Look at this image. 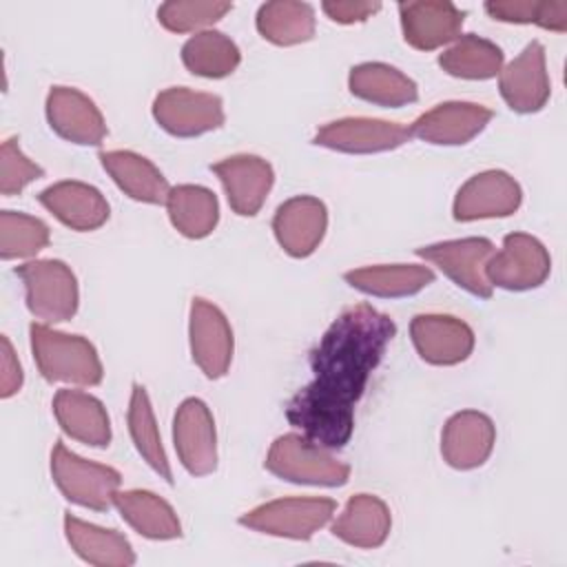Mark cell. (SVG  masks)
I'll use <instances>...</instances> for the list:
<instances>
[{"mask_svg": "<svg viewBox=\"0 0 567 567\" xmlns=\"http://www.w3.org/2000/svg\"><path fill=\"white\" fill-rule=\"evenodd\" d=\"M120 516L142 536L153 540H171L182 536V525L173 507L153 492L126 489L115 494L113 503Z\"/></svg>", "mask_w": 567, "mask_h": 567, "instance_id": "cell-28", "label": "cell"}, {"mask_svg": "<svg viewBox=\"0 0 567 567\" xmlns=\"http://www.w3.org/2000/svg\"><path fill=\"white\" fill-rule=\"evenodd\" d=\"M348 86L352 95L390 109L412 104L419 97L416 82L383 62H363L352 66Z\"/></svg>", "mask_w": 567, "mask_h": 567, "instance_id": "cell-26", "label": "cell"}, {"mask_svg": "<svg viewBox=\"0 0 567 567\" xmlns=\"http://www.w3.org/2000/svg\"><path fill=\"white\" fill-rule=\"evenodd\" d=\"M100 162L111 179L131 197L144 204H166L171 186L159 168L133 151H102Z\"/></svg>", "mask_w": 567, "mask_h": 567, "instance_id": "cell-25", "label": "cell"}, {"mask_svg": "<svg viewBox=\"0 0 567 567\" xmlns=\"http://www.w3.org/2000/svg\"><path fill=\"white\" fill-rule=\"evenodd\" d=\"M257 31L279 47L308 42L315 35V11L308 2H266L257 11Z\"/></svg>", "mask_w": 567, "mask_h": 567, "instance_id": "cell-31", "label": "cell"}, {"mask_svg": "<svg viewBox=\"0 0 567 567\" xmlns=\"http://www.w3.org/2000/svg\"><path fill=\"white\" fill-rule=\"evenodd\" d=\"M392 527V516L388 505L372 494H354L343 512L332 523V534L361 549H374L385 543Z\"/></svg>", "mask_w": 567, "mask_h": 567, "instance_id": "cell-24", "label": "cell"}, {"mask_svg": "<svg viewBox=\"0 0 567 567\" xmlns=\"http://www.w3.org/2000/svg\"><path fill=\"white\" fill-rule=\"evenodd\" d=\"M485 11L501 22L538 24L558 33L567 29V2L563 0H489Z\"/></svg>", "mask_w": 567, "mask_h": 567, "instance_id": "cell-35", "label": "cell"}, {"mask_svg": "<svg viewBox=\"0 0 567 567\" xmlns=\"http://www.w3.org/2000/svg\"><path fill=\"white\" fill-rule=\"evenodd\" d=\"M182 62L190 73L217 80L230 75L239 66L241 53L228 35L206 29L186 40L182 47Z\"/></svg>", "mask_w": 567, "mask_h": 567, "instance_id": "cell-33", "label": "cell"}, {"mask_svg": "<svg viewBox=\"0 0 567 567\" xmlns=\"http://www.w3.org/2000/svg\"><path fill=\"white\" fill-rule=\"evenodd\" d=\"M346 281L372 297L396 299L421 292L434 281V272L419 264H392V266H365L343 275Z\"/></svg>", "mask_w": 567, "mask_h": 567, "instance_id": "cell-29", "label": "cell"}, {"mask_svg": "<svg viewBox=\"0 0 567 567\" xmlns=\"http://www.w3.org/2000/svg\"><path fill=\"white\" fill-rule=\"evenodd\" d=\"M403 38L419 51H434L461 35L465 11L443 0H419L399 4Z\"/></svg>", "mask_w": 567, "mask_h": 567, "instance_id": "cell-19", "label": "cell"}, {"mask_svg": "<svg viewBox=\"0 0 567 567\" xmlns=\"http://www.w3.org/2000/svg\"><path fill=\"white\" fill-rule=\"evenodd\" d=\"M210 171L219 177L230 208L241 217L259 213L275 182L272 166L257 155H233L210 164Z\"/></svg>", "mask_w": 567, "mask_h": 567, "instance_id": "cell-18", "label": "cell"}, {"mask_svg": "<svg viewBox=\"0 0 567 567\" xmlns=\"http://www.w3.org/2000/svg\"><path fill=\"white\" fill-rule=\"evenodd\" d=\"M190 354L193 361L208 379H219L228 372L233 361V330L224 312L202 299L195 297L190 303Z\"/></svg>", "mask_w": 567, "mask_h": 567, "instance_id": "cell-11", "label": "cell"}, {"mask_svg": "<svg viewBox=\"0 0 567 567\" xmlns=\"http://www.w3.org/2000/svg\"><path fill=\"white\" fill-rule=\"evenodd\" d=\"M498 89L507 106L516 113H536L547 104L551 84L545 66V49L538 40H532L501 69Z\"/></svg>", "mask_w": 567, "mask_h": 567, "instance_id": "cell-14", "label": "cell"}, {"mask_svg": "<svg viewBox=\"0 0 567 567\" xmlns=\"http://www.w3.org/2000/svg\"><path fill=\"white\" fill-rule=\"evenodd\" d=\"M51 474L71 503L95 512H106L115 503L122 483L117 470L73 454L62 441L51 450Z\"/></svg>", "mask_w": 567, "mask_h": 567, "instance_id": "cell-4", "label": "cell"}, {"mask_svg": "<svg viewBox=\"0 0 567 567\" xmlns=\"http://www.w3.org/2000/svg\"><path fill=\"white\" fill-rule=\"evenodd\" d=\"M334 509V501L321 496L277 498L246 512L239 525L270 536L308 540L332 518Z\"/></svg>", "mask_w": 567, "mask_h": 567, "instance_id": "cell-6", "label": "cell"}, {"mask_svg": "<svg viewBox=\"0 0 567 567\" xmlns=\"http://www.w3.org/2000/svg\"><path fill=\"white\" fill-rule=\"evenodd\" d=\"M494 252H496L494 244L485 237L450 239V241H439V244L416 248L419 257L439 266L441 272L450 277L458 288L481 299L492 297L494 286L487 281L485 266Z\"/></svg>", "mask_w": 567, "mask_h": 567, "instance_id": "cell-8", "label": "cell"}, {"mask_svg": "<svg viewBox=\"0 0 567 567\" xmlns=\"http://www.w3.org/2000/svg\"><path fill=\"white\" fill-rule=\"evenodd\" d=\"M173 441L182 465L193 476H206L217 467V434L208 405L186 399L173 419Z\"/></svg>", "mask_w": 567, "mask_h": 567, "instance_id": "cell-12", "label": "cell"}, {"mask_svg": "<svg viewBox=\"0 0 567 567\" xmlns=\"http://www.w3.org/2000/svg\"><path fill=\"white\" fill-rule=\"evenodd\" d=\"M394 334V321L370 303L346 308L312 350V381L286 405L288 423L317 445L343 447L354 432V405Z\"/></svg>", "mask_w": 567, "mask_h": 567, "instance_id": "cell-1", "label": "cell"}, {"mask_svg": "<svg viewBox=\"0 0 567 567\" xmlns=\"http://www.w3.org/2000/svg\"><path fill=\"white\" fill-rule=\"evenodd\" d=\"M155 122L175 137H197L224 124V102L219 95L171 86L153 102Z\"/></svg>", "mask_w": 567, "mask_h": 567, "instance_id": "cell-9", "label": "cell"}, {"mask_svg": "<svg viewBox=\"0 0 567 567\" xmlns=\"http://www.w3.org/2000/svg\"><path fill=\"white\" fill-rule=\"evenodd\" d=\"M64 534L75 554L97 567H128L135 563L131 543L115 529H104L80 520L73 514L64 516Z\"/></svg>", "mask_w": 567, "mask_h": 567, "instance_id": "cell-27", "label": "cell"}, {"mask_svg": "<svg viewBox=\"0 0 567 567\" xmlns=\"http://www.w3.org/2000/svg\"><path fill=\"white\" fill-rule=\"evenodd\" d=\"M51 235L49 226L31 215L2 210L0 213V257L18 259L33 257L47 248Z\"/></svg>", "mask_w": 567, "mask_h": 567, "instance_id": "cell-36", "label": "cell"}, {"mask_svg": "<svg viewBox=\"0 0 567 567\" xmlns=\"http://www.w3.org/2000/svg\"><path fill=\"white\" fill-rule=\"evenodd\" d=\"M47 120L60 137L80 146H97L106 137V124L95 102L71 86L49 91Z\"/></svg>", "mask_w": 567, "mask_h": 567, "instance_id": "cell-17", "label": "cell"}, {"mask_svg": "<svg viewBox=\"0 0 567 567\" xmlns=\"http://www.w3.org/2000/svg\"><path fill=\"white\" fill-rule=\"evenodd\" d=\"M439 64L454 78L489 80L503 69V51L481 35L465 33L439 55Z\"/></svg>", "mask_w": 567, "mask_h": 567, "instance_id": "cell-32", "label": "cell"}, {"mask_svg": "<svg viewBox=\"0 0 567 567\" xmlns=\"http://www.w3.org/2000/svg\"><path fill=\"white\" fill-rule=\"evenodd\" d=\"M494 441L492 419L476 410H463L447 419L441 434V454L456 470H474L489 458Z\"/></svg>", "mask_w": 567, "mask_h": 567, "instance_id": "cell-21", "label": "cell"}, {"mask_svg": "<svg viewBox=\"0 0 567 567\" xmlns=\"http://www.w3.org/2000/svg\"><path fill=\"white\" fill-rule=\"evenodd\" d=\"M523 190L505 171H483L470 177L454 197V219L474 221L487 217H509L518 210Z\"/></svg>", "mask_w": 567, "mask_h": 567, "instance_id": "cell-13", "label": "cell"}, {"mask_svg": "<svg viewBox=\"0 0 567 567\" xmlns=\"http://www.w3.org/2000/svg\"><path fill=\"white\" fill-rule=\"evenodd\" d=\"M53 414L71 439L93 447H106L111 443V423L100 399L64 388L53 396Z\"/></svg>", "mask_w": 567, "mask_h": 567, "instance_id": "cell-23", "label": "cell"}, {"mask_svg": "<svg viewBox=\"0 0 567 567\" xmlns=\"http://www.w3.org/2000/svg\"><path fill=\"white\" fill-rule=\"evenodd\" d=\"M551 270L547 248L527 233H509L503 248L492 255L485 266L487 281L505 290H532L545 284Z\"/></svg>", "mask_w": 567, "mask_h": 567, "instance_id": "cell-7", "label": "cell"}, {"mask_svg": "<svg viewBox=\"0 0 567 567\" xmlns=\"http://www.w3.org/2000/svg\"><path fill=\"white\" fill-rule=\"evenodd\" d=\"M27 290L31 315L49 323L66 321L78 310V281L60 259H38L16 268Z\"/></svg>", "mask_w": 567, "mask_h": 567, "instance_id": "cell-5", "label": "cell"}, {"mask_svg": "<svg viewBox=\"0 0 567 567\" xmlns=\"http://www.w3.org/2000/svg\"><path fill=\"white\" fill-rule=\"evenodd\" d=\"M128 432L131 439L140 452V456L166 481L173 483V472L157 432L155 414L148 401V394L142 385H133L131 392V403H128Z\"/></svg>", "mask_w": 567, "mask_h": 567, "instance_id": "cell-34", "label": "cell"}, {"mask_svg": "<svg viewBox=\"0 0 567 567\" xmlns=\"http://www.w3.org/2000/svg\"><path fill=\"white\" fill-rule=\"evenodd\" d=\"M29 334L33 359L47 381L71 385H97L102 381V363L89 339L42 323H31Z\"/></svg>", "mask_w": 567, "mask_h": 567, "instance_id": "cell-2", "label": "cell"}, {"mask_svg": "<svg viewBox=\"0 0 567 567\" xmlns=\"http://www.w3.org/2000/svg\"><path fill=\"white\" fill-rule=\"evenodd\" d=\"M328 210L326 204L310 195H299L284 202L275 217L272 230L279 246L290 257H308L317 250L326 235Z\"/></svg>", "mask_w": 567, "mask_h": 567, "instance_id": "cell-20", "label": "cell"}, {"mask_svg": "<svg viewBox=\"0 0 567 567\" xmlns=\"http://www.w3.org/2000/svg\"><path fill=\"white\" fill-rule=\"evenodd\" d=\"M38 202L64 226L86 233L109 219L104 195L84 182H58L38 195Z\"/></svg>", "mask_w": 567, "mask_h": 567, "instance_id": "cell-22", "label": "cell"}, {"mask_svg": "<svg viewBox=\"0 0 567 567\" xmlns=\"http://www.w3.org/2000/svg\"><path fill=\"white\" fill-rule=\"evenodd\" d=\"M323 13L339 24H354L372 18L381 4L379 2H352V0H328L321 4Z\"/></svg>", "mask_w": 567, "mask_h": 567, "instance_id": "cell-39", "label": "cell"}, {"mask_svg": "<svg viewBox=\"0 0 567 567\" xmlns=\"http://www.w3.org/2000/svg\"><path fill=\"white\" fill-rule=\"evenodd\" d=\"M0 354H2V374H0V396L9 399L13 396L22 385V368L18 363V357L13 352V346L7 337L0 339Z\"/></svg>", "mask_w": 567, "mask_h": 567, "instance_id": "cell-40", "label": "cell"}, {"mask_svg": "<svg viewBox=\"0 0 567 567\" xmlns=\"http://www.w3.org/2000/svg\"><path fill=\"white\" fill-rule=\"evenodd\" d=\"M412 140L408 126L388 122V120H372V117H343L321 126L315 133V144L326 146L339 153H383L403 146Z\"/></svg>", "mask_w": 567, "mask_h": 567, "instance_id": "cell-10", "label": "cell"}, {"mask_svg": "<svg viewBox=\"0 0 567 567\" xmlns=\"http://www.w3.org/2000/svg\"><path fill=\"white\" fill-rule=\"evenodd\" d=\"M492 111L476 102H443L414 120L412 137L439 146H458L474 140L492 120Z\"/></svg>", "mask_w": 567, "mask_h": 567, "instance_id": "cell-15", "label": "cell"}, {"mask_svg": "<svg viewBox=\"0 0 567 567\" xmlns=\"http://www.w3.org/2000/svg\"><path fill=\"white\" fill-rule=\"evenodd\" d=\"M233 9L230 2L217 0H190V2H164L157 9V20L173 33H188L210 27Z\"/></svg>", "mask_w": 567, "mask_h": 567, "instance_id": "cell-37", "label": "cell"}, {"mask_svg": "<svg viewBox=\"0 0 567 567\" xmlns=\"http://www.w3.org/2000/svg\"><path fill=\"white\" fill-rule=\"evenodd\" d=\"M410 334L419 357L432 365H456L474 350L472 328L452 315H416Z\"/></svg>", "mask_w": 567, "mask_h": 567, "instance_id": "cell-16", "label": "cell"}, {"mask_svg": "<svg viewBox=\"0 0 567 567\" xmlns=\"http://www.w3.org/2000/svg\"><path fill=\"white\" fill-rule=\"evenodd\" d=\"M44 171L31 162L18 146L13 137L2 142L0 148V190L2 195H18L24 186L42 177Z\"/></svg>", "mask_w": 567, "mask_h": 567, "instance_id": "cell-38", "label": "cell"}, {"mask_svg": "<svg viewBox=\"0 0 567 567\" xmlns=\"http://www.w3.org/2000/svg\"><path fill=\"white\" fill-rule=\"evenodd\" d=\"M166 210L171 224L188 239H202L210 235L219 219V204L215 193L195 184L171 188Z\"/></svg>", "mask_w": 567, "mask_h": 567, "instance_id": "cell-30", "label": "cell"}, {"mask_svg": "<svg viewBox=\"0 0 567 567\" xmlns=\"http://www.w3.org/2000/svg\"><path fill=\"white\" fill-rule=\"evenodd\" d=\"M266 470L284 481L301 485L337 487L350 478V467L337 461L328 447L295 432L275 439L266 456Z\"/></svg>", "mask_w": 567, "mask_h": 567, "instance_id": "cell-3", "label": "cell"}]
</instances>
